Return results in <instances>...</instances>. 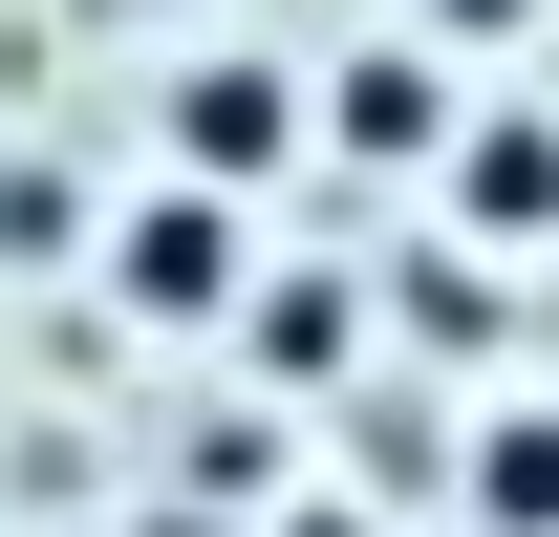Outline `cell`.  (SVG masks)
Returning a JSON list of instances; mask_svg holds the SVG:
<instances>
[{"label":"cell","instance_id":"cell-1","mask_svg":"<svg viewBox=\"0 0 559 537\" xmlns=\"http://www.w3.org/2000/svg\"><path fill=\"white\" fill-rule=\"evenodd\" d=\"M237 279H259V194H194V172H151V194L108 215V323L194 344V323H237Z\"/></svg>","mask_w":559,"mask_h":537},{"label":"cell","instance_id":"cell-2","mask_svg":"<svg viewBox=\"0 0 559 537\" xmlns=\"http://www.w3.org/2000/svg\"><path fill=\"white\" fill-rule=\"evenodd\" d=\"M151 151L194 194H280L301 172V44H194V65L151 86Z\"/></svg>","mask_w":559,"mask_h":537},{"label":"cell","instance_id":"cell-3","mask_svg":"<svg viewBox=\"0 0 559 537\" xmlns=\"http://www.w3.org/2000/svg\"><path fill=\"white\" fill-rule=\"evenodd\" d=\"M452 108H474V65H452V44H409V22H366V44H323V65H301V151H345V172H430V151H452Z\"/></svg>","mask_w":559,"mask_h":537},{"label":"cell","instance_id":"cell-4","mask_svg":"<svg viewBox=\"0 0 559 537\" xmlns=\"http://www.w3.org/2000/svg\"><path fill=\"white\" fill-rule=\"evenodd\" d=\"M430 215H452L474 259H559V108L474 86V108H452V151H430Z\"/></svg>","mask_w":559,"mask_h":537},{"label":"cell","instance_id":"cell-5","mask_svg":"<svg viewBox=\"0 0 559 537\" xmlns=\"http://www.w3.org/2000/svg\"><path fill=\"white\" fill-rule=\"evenodd\" d=\"M452 537H559V387L452 430Z\"/></svg>","mask_w":559,"mask_h":537},{"label":"cell","instance_id":"cell-6","mask_svg":"<svg viewBox=\"0 0 559 537\" xmlns=\"http://www.w3.org/2000/svg\"><path fill=\"white\" fill-rule=\"evenodd\" d=\"M237 344H259V366H280V387H323V366H345V279H237Z\"/></svg>","mask_w":559,"mask_h":537},{"label":"cell","instance_id":"cell-7","mask_svg":"<svg viewBox=\"0 0 559 537\" xmlns=\"http://www.w3.org/2000/svg\"><path fill=\"white\" fill-rule=\"evenodd\" d=\"M409 44H452V65H516V44H538V0H409Z\"/></svg>","mask_w":559,"mask_h":537}]
</instances>
